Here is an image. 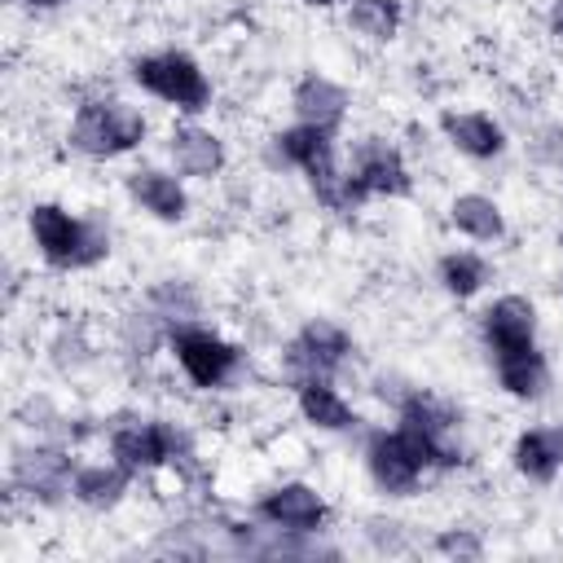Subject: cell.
<instances>
[{
	"label": "cell",
	"instance_id": "obj_16",
	"mask_svg": "<svg viewBox=\"0 0 563 563\" xmlns=\"http://www.w3.org/2000/svg\"><path fill=\"white\" fill-rule=\"evenodd\" d=\"M167 154H172L180 176L211 180V176L224 172V141L202 123H176L167 132Z\"/></svg>",
	"mask_w": 563,
	"mask_h": 563
},
{
	"label": "cell",
	"instance_id": "obj_3",
	"mask_svg": "<svg viewBox=\"0 0 563 563\" xmlns=\"http://www.w3.org/2000/svg\"><path fill=\"white\" fill-rule=\"evenodd\" d=\"M273 158L282 167H295L303 172L312 198L325 207V211H339L343 216V180H347V167L339 163V150H334V132L325 128H312V123H290L273 136Z\"/></svg>",
	"mask_w": 563,
	"mask_h": 563
},
{
	"label": "cell",
	"instance_id": "obj_22",
	"mask_svg": "<svg viewBox=\"0 0 563 563\" xmlns=\"http://www.w3.org/2000/svg\"><path fill=\"white\" fill-rule=\"evenodd\" d=\"M435 277H440V286H444V295L471 299V295H479L484 282H488V260L475 255V251H444L440 264H435Z\"/></svg>",
	"mask_w": 563,
	"mask_h": 563
},
{
	"label": "cell",
	"instance_id": "obj_24",
	"mask_svg": "<svg viewBox=\"0 0 563 563\" xmlns=\"http://www.w3.org/2000/svg\"><path fill=\"white\" fill-rule=\"evenodd\" d=\"M435 550H440V554H453V559H479V554H484L479 537L466 532V528H449V532H440V537H435Z\"/></svg>",
	"mask_w": 563,
	"mask_h": 563
},
{
	"label": "cell",
	"instance_id": "obj_23",
	"mask_svg": "<svg viewBox=\"0 0 563 563\" xmlns=\"http://www.w3.org/2000/svg\"><path fill=\"white\" fill-rule=\"evenodd\" d=\"M400 22H405V4L400 0H352L347 4V26L356 35H365L369 44L396 40Z\"/></svg>",
	"mask_w": 563,
	"mask_h": 563
},
{
	"label": "cell",
	"instance_id": "obj_5",
	"mask_svg": "<svg viewBox=\"0 0 563 563\" xmlns=\"http://www.w3.org/2000/svg\"><path fill=\"white\" fill-rule=\"evenodd\" d=\"M132 84L150 97H158L163 106L180 110V114H202L211 106V79L202 70V62L185 48H158V53H141L132 62Z\"/></svg>",
	"mask_w": 563,
	"mask_h": 563
},
{
	"label": "cell",
	"instance_id": "obj_12",
	"mask_svg": "<svg viewBox=\"0 0 563 563\" xmlns=\"http://www.w3.org/2000/svg\"><path fill=\"white\" fill-rule=\"evenodd\" d=\"M479 334H484L488 365L537 352V308H532V299H523V295H497L479 312Z\"/></svg>",
	"mask_w": 563,
	"mask_h": 563
},
{
	"label": "cell",
	"instance_id": "obj_4",
	"mask_svg": "<svg viewBox=\"0 0 563 563\" xmlns=\"http://www.w3.org/2000/svg\"><path fill=\"white\" fill-rule=\"evenodd\" d=\"M457 422H462V413L449 400H440V396H431L422 387H413V391H405L396 400V427L422 453L427 471H457L462 466Z\"/></svg>",
	"mask_w": 563,
	"mask_h": 563
},
{
	"label": "cell",
	"instance_id": "obj_7",
	"mask_svg": "<svg viewBox=\"0 0 563 563\" xmlns=\"http://www.w3.org/2000/svg\"><path fill=\"white\" fill-rule=\"evenodd\" d=\"M110 457L128 475H150L163 466H185L194 457V440L167 418H128L110 431Z\"/></svg>",
	"mask_w": 563,
	"mask_h": 563
},
{
	"label": "cell",
	"instance_id": "obj_11",
	"mask_svg": "<svg viewBox=\"0 0 563 563\" xmlns=\"http://www.w3.org/2000/svg\"><path fill=\"white\" fill-rule=\"evenodd\" d=\"M9 479L18 493H26L31 501L40 506H62L75 488V462L66 449L57 444H26V449H13V462H9Z\"/></svg>",
	"mask_w": 563,
	"mask_h": 563
},
{
	"label": "cell",
	"instance_id": "obj_19",
	"mask_svg": "<svg viewBox=\"0 0 563 563\" xmlns=\"http://www.w3.org/2000/svg\"><path fill=\"white\" fill-rule=\"evenodd\" d=\"M295 405H299L303 422H312L317 431H352L356 427V409L334 387V378H299L295 383Z\"/></svg>",
	"mask_w": 563,
	"mask_h": 563
},
{
	"label": "cell",
	"instance_id": "obj_14",
	"mask_svg": "<svg viewBox=\"0 0 563 563\" xmlns=\"http://www.w3.org/2000/svg\"><path fill=\"white\" fill-rule=\"evenodd\" d=\"M347 88L334 84L330 75H299L295 88H290V110H295V123H312V128H325V132H339L343 119H347Z\"/></svg>",
	"mask_w": 563,
	"mask_h": 563
},
{
	"label": "cell",
	"instance_id": "obj_28",
	"mask_svg": "<svg viewBox=\"0 0 563 563\" xmlns=\"http://www.w3.org/2000/svg\"><path fill=\"white\" fill-rule=\"evenodd\" d=\"M559 246H563V229H559Z\"/></svg>",
	"mask_w": 563,
	"mask_h": 563
},
{
	"label": "cell",
	"instance_id": "obj_13",
	"mask_svg": "<svg viewBox=\"0 0 563 563\" xmlns=\"http://www.w3.org/2000/svg\"><path fill=\"white\" fill-rule=\"evenodd\" d=\"M255 519L268 528V532H286V537H312L325 528L330 519V506L325 497L303 484V479H286L277 488H268L260 501H255Z\"/></svg>",
	"mask_w": 563,
	"mask_h": 563
},
{
	"label": "cell",
	"instance_id": "obj_1",
	"mask_svg": "<svg viewBox=\"0 0 563 563\" xmlns=\"http://www.w3.org/2000/svg\"><path fill=\"white\" fill-rule=\"evenodd\" d=\"M26 229H31L40 260L57 273L97 268L110 255V229L97 216H79L62 202H31Z\"/></svg>",
	"mask_w": 563,
	"mask_h": 563
},
{
	"label": "cell",
	"instance_id": "obj_25",
	"mask_svg": "<svg viewBox=\"0 0 563 563\" xmlns=\"http://www.w3.org/2000/svg\"><path fill=\"white\" fill-rule=\"evenodd\" d=\"M550 26L554 35H563V0H550Z\"/></svg>",
	"mask_w": 563,
	"mask_h": 563
},
{
	"label": "cell",
	"instance_id": "obj_17",
	"mask_svg": "<svg viewBox=\"0 0 563 563\" xmlns=\"http://www.w3.org/2000/svg\"><path fill=\"white\" fill-rule=\"evenodd\" d=\"M128 194H132V202H136L145 216H154V220H163V224H180V220L189 216V194H185V185H180L176 172L136 167V172L128 176Z\"/></svg>",
	"mask_w": 563,
	"mask_h": 563
},
{
	"label": "cell",
	"instance_id": "obj_26",
	"mask_svg": "<svg viewBox=\"0 0 563 563\" xmlns=\"http://www.w3.org/2000/svg\"><path fill=\"white\" fill-rule=\"evenodd\" d=\"M18 4H26V9H57V4H70V0H18Z\"/></svg>",
	"mask_w": 563,
	"mask_h": 563
},
{
	"label": "cell",
	"instance_id": "obj_6",
	"mask_svg": "<svg viewBox=\"0 0 563 563\" xmlns=\"http://www.w3.org/2000/svg\"><path fill=\"white\" fill-rule=\"evenodd\" d=\"M167 352L172 361L180 365V374L198 387V391H216V387H229L242 365H246V352L238 343H229L224 334L207 330V325H194V321H180L167 330Z\"/></svg>",
	"mask_w": 563,
	"mask_h": 563
},
{
	"label": "cell",
	"instance_id": "obj_20",
	"mask_svg": "<svg viewBox=\"0 0 563 563\" xmlns=\"http://www.w3.org/2000/svg\"><path fill=\"white\" fill-rule=\"evenodd\" d=\"M132 479H136V475H128L114 457H110V462H88V466H75V488H70V497H75L79 506H88V510H114V506L128 497Z\"/></svg>",
	"mask_w": 563,
	"mask_h": 563
},
{
	"label": "cell",
	"instance_id": "obj_18",
	"mask_svg": "<svg viewBox=\"0 0 563 563\" xmlns=\"http://www.w3.org/2000/svg\"><path fill=\"white\" fill-rule=\"evenodd\" d=\"M510 466L528 484H554L563 471V427H528L510 444Z\"/></svg>",
	"mask_w": 563,
	"mask_h": 563
},
{
	"label": "cell",
	"instance_id": "obj_21",
	"mask_svg": "<svg viewBox=\"0 0 563 563\" xmlns=\"http://www.w3.org/2000/svg\"><path fill=\"white\" fill-rule=\"evenodd\" d=\"M449 224L471 242H501L506 238V216L488 194H457L449 202Z\"/></svg>",
	"mask_w": 563,
	"mask_h": 563
},
{
	"label": "cell",
	"instance_id": "obj_8",
	"mask_svg": "<svg viewBox=\"0 0 563 563\" xmlns=\"http://www.w3.org/2000/svg\"><path fill=\"white\" fill-rule=\"evenodd\" d=\"M413 189V176L396 145L383 136H365L352 150V167L343 180V216H356L369 198H405Z\"/></svg>",
	"mask_w": 563,
	"mask_h": 563
},
{
	"label": "cell",
	"instance_id": "obj_15",
	"mask_svg": "<svg viewBox=\"0 0 563 563\" xmlns=\"http://www.w3.org/2000/svg\"><path fill=\"white\" fill-rule=\"evenodd\" d=\"M440 132L457 154H466L475 163H488V158L506 154V128L484 110H444Z\"/></svg>",
	"mask_w": 563,
	"mask_h": 563
},
{
	"label": "cell",
	"instance_id": "obj_10",
	"mask_svg": "<svg viewBox=\"0 0 563 563\" xmlns=\"http://www.w3.org/2000/svg\"><path fill=\"white\" fill-rule=\"evenodd\" d=\"M365 471H369L378 493L409 497V493H418V484L427 475V462H422V453L409 444V435L400 427H391V431L378 427L365 440Z\"/></svg>",
	"mask_w": 563,
	"mask_h": 563
},
{
	"label": "cell",
	"instance_id": "obj_9",
	"mask_svg": "<svg viewBox=\"0 0 563 563\" xmlns=\"http://www.w3.org/2000/svg\"><path fill=\"white\" fill-rule=\"evenodd\" d=\"M352 356V334L330 317H308L295 339L282 347V369L290 387L299 378H334Z\"/></svg>",
	"mask_w": 563,
	"mask_h": 563
},
{
	"label": "cell",
	"instance_id": "obj_27",
	"mask_svg": "<svg viewBox=\"0 0 563 563\" xmlns=\"http://www.w3.org/2000/svg\"><path fill=\"white\" fill-rule=\"evenodd\" d=\"M303 4H312V9H330V4H339V0H303Z\"/></svg>",
	"mask_w": 563,
	"mask_h": 563
},
{
	"label": "cell",
	"instance_id": "obj_2",
	"mask_svg": "<svg viewBox=\"0 0 563 563\" xmlns=\"http://www.w3.org/2000/svg\"><path fill=\"white\" fill-rule=\"evenodd\" d=\"M145 132H150V123L136 106H128L119 97H92V101L75 106L66 141H70L75 154H84L92 163H106V158L132 154L145 141Z\"/></svg>",
	"mask_w": 563,
	"mask_h": 563
}]
</instances>
